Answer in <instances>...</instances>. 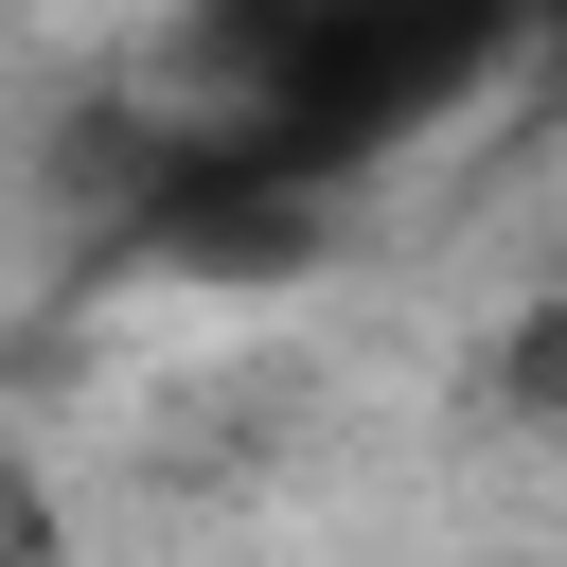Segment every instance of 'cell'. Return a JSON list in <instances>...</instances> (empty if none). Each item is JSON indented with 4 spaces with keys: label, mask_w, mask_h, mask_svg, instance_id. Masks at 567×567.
I'll return each instance as SVG.
<instances>
[{
    "label": "cell",
    "mask_w": 567,
    "mask_h": 567,
    "mask_svg": "<svg viewBox=\"0 0 567 567\" xmlns=\"http://www.w3.org/2000/svg\"><path fill=\"white\" fill-rule=\"evenodd\" d=\"M549 35H567V0H549Z\"/></svg>",
    "instance_id": "cell-3"
},
{
    "label": "cell",
    "mask_w": 567,
    "mask_h": 567,
    "mask_svg": "<svg viewBox=\"0 0 567 567\" xmlns=\"http://www.w3.org/2000/svg\"><path fill=\"white\" fill-rule=\"evenodd\" d=\"M532 18L549 0H213L195 53L230 71V142H266L284 177H354L408 124L478 106Z\"/></svg>",
    "instance_id": "cell-1"
},
{
    "label": "cell",
    "mask_w": 567,
    "mask_h": 567,
    "mask_svg": "<svg viewBox=\"0 0 567 567\" xmlns=\"http://www.w3.org/2000/svg\"><path fill=\"white\" fill-rule=\"evenodd\" d=\"M496 390H514V408H567V301H532V319L496 337Z\"/></svg>",
    "instance_id": "cell-2"
}]
</instances>
